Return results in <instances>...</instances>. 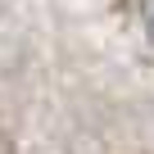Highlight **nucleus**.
Returning <instances> with one entry per match:
<instances>
[{"label": "nucleus", "instance_id": "nucleus-1", "mask_svg": "<svg viewBox=\"0 0 154 154\" xmlns=\"http://www.w3.org/2000/svg\"><path fill=\"white\" fill-rule=\"evenodd\" d=\"M145 32H149V41H154V0H145Z\"/></svg>", "mask_w": 154, "mask_h": 154}]
</instances>
